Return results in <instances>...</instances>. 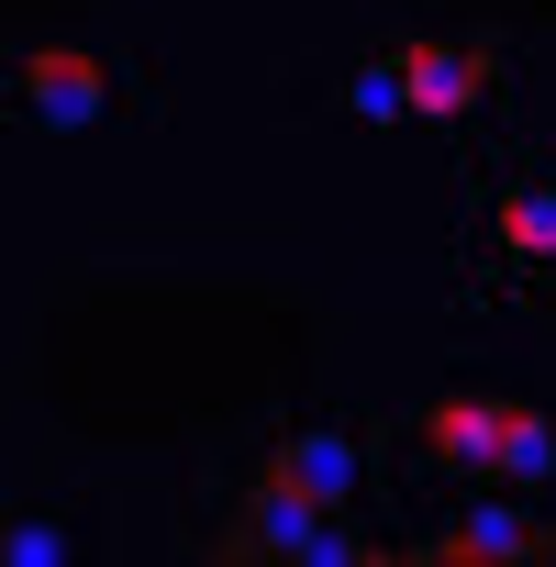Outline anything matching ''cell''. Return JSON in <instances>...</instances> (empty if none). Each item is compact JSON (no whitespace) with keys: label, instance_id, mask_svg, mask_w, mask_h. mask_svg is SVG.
Returning a JSON list of instances; mask_svg holds the SVG:
<instances>
[{"label":"cell","instance_id":"4","mask_svg":"<svg viewBox=\"0 0 556 567\" xmlns=\"http://www.w3.org/2000/svg\"><path fill=\"white\" fill-rule=\"evenodd\" d=\"M101 56H79V45H45V56H23V112L45 123V134H79L90 112H101Z\"/></svg>","mask_w":556,"mask_h":567},{"label":"cell","instance_id":"5","mask_svg":"<svg viewBox=\"0 0 556 567\" xmlns=\"http://www.w3.org/2000/svg\"><path fill=\"white\" fill-rule=\"evenodd\" d=\"M501 256L512 267H556V167H512L501 178Z\"/></svg>","mask_w":556,"mask_h":567},{"label":"cell","instance_id":"2","mask_svg":"<svg viewBox=\"0 0 556 567\" xmlns=\"http://www.w3.org/2000/svg\"><path fill=\"white\" fill-rule=\"evenodd\" d=\"M490 79H501V45H401V90L423 123H467Z\"/></svg>","mask_w":556,"mask_h":567},{"label":"cell","instance_id":"9","mask_svg":"<svg viewBox=\"0 0 556 567\" xmlns=\"http://www.w3.org/2000/svg\"><path fill=\"white\" fill-rule=\"evenodd\" d=\"M346 112H357V123H401V112H412V90H401V56L357 68V79H346Z\"/></svg>","mask_w":556,"mask_h":567},{"label":"cell","instance_id":"1","mask_svg":"<svg viewBox=\"0 0 556 567\" xmlns=\"http://www.w3.org/2000/svg\"><path fill=\"white\" fill-rule=\"evenodd\" d=\"M223 556H312V567H357L368 545H357V534H323V501L256 478V501H245V523L223 534Z\"/></svg>","mask_w":556,"mask_h":567},{"label":"cell","instance_id":"3","mask_svg":"<svg viewBox=\"0 0 556 567\" xmlns=\"http://www.w3.org/2000/svg\"><path fill=\"white\" fill-rule=\"evenodd\" d=\"M412 445H423L434 467H467V478H490V467H501V401H478V390H445V401H423Z\"/></svg>","mask_w":556,"mask_h":567},{"label":"cell","instance_id":"10","mask_svg":"<svg viewBox=\"0 0 556 567\" xmlns=\"http://www.w3.org/2000/svg\"><path fill=\"white\" fill-rule=\"evenodd\" d=\"M0 556H12V567H45V556H68V534H56V523H12Z\"/></svg>","mask_w":556,"mask_h":567},{"label":"cell","instance_id":"8","mask_svg":"<svg viewBox=\"0 0 556 567\" xmlns=\"http://www.w3.org/2000/svg\"><path fill=\"white\" fill-rule=\"evenodd\" d=\"M490 478H556V423L523 412V401H501V467Z\"/></svg>","mask_w":556,"mask_h":567},{"label":"cell","instance_id":"6","mask_svg":"<svg viewBox=\"0 0 556 567\" xmlns=\"http://www.w3.org/2000/svg\"><path fill=\"white\" fill-rule=\"evenodd\" d=\"M267 478H278V489H301V501H323V512H334V501L357 489V445H346V434H323V423H301L290 445H278V456H267Z\"/></svg>","mask_w":556,"mask_h":567},{"label":"cell","instance_id":"7","mask_svg":"<svg viewBox=\"0 0 556 567\" xmlns=\"http://www.w3.org/2000/svg\"><path fill=\"white\" fill-rule=\"evenodd\" d=\"M534 545H545V534H534L523 512H501V501H478V512H456V523H445V534H434L423 556H456V567H467V556H534Z\"/></svg>","mask_w":556,"mask_h":567}]
</instances>
